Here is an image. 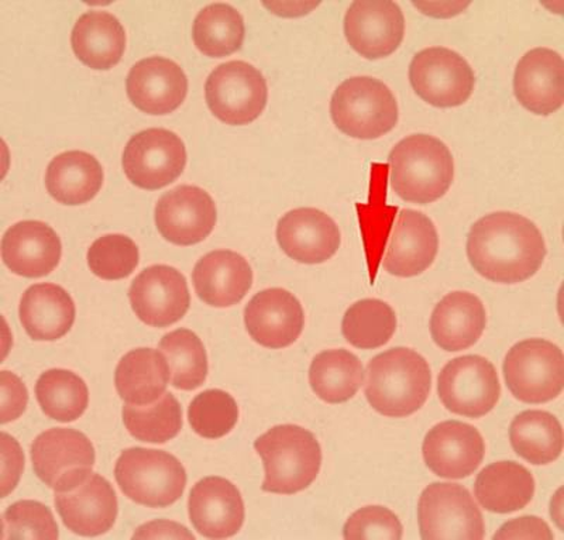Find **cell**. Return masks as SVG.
Segmentation results:
<instances>
[{"mask_svg": "<svg viewBox=\"0 0 564 540\" xmlns=\"http://www.w3.org/2000/svg\"><path fill=\"white\" fill-rule=\"evenodd\" d=\"M547 255L542 231L525 216L496 212L477 220L467 237L473 269L497 284H520L541 269Z\"/></svg>", "mask_w": 564, "mask_h": 540, "instance_id": "1", "label": "cell"}, {"mask_svg": "<svg viewBox=\"0 0 564 540\" xmlns=\"http://www.w3.org/2000/svg\"><path fill=\"white\" fill-rule=\"evenodd\" d=\"M431 387L430 365L406 347L381 353L367 366V401L388 418H406L420 411Z\"/></svg>", "mask_w": 564, "mask_h": 540, "instance_id": "2", "label": "cell"}, {"mask_svg": "<svg viewBox=\"0 0 564 540\" xmlns=\"http://www.w3.org/2000/svg\"><path fill=\"white\" fill-rule=\"evenodd\" d=\"M391 185L402 201L432 204L449 191L455 161L449 148L430 134L402 139L390 153Z\"/></svg>", "mask_w": 564, "mask_h": 540, "instance_id": "3", "label": "cell"}, {"mask_svg": "<svg viewBox=\"0 0 564 540\" xmlns=\"http://www.w3.org/2000/svg\"><path fill=\"white\" fill-rule=\"evenodd\" d=\"M263 458V492L292 496L315 482L322 466V449L314 433L299 425L271 428L254 442Z\"/></svg>", "mask_w": 564, "mask_h": 540, "instance_id": "4", "label": "cell"}, {"mask_svg": "<svg viewBox=\"0 0 564 540\" xmlns=\"http://www.w3.org/2000/svg\"><path fill=\"white\" fill-rule=\"evenodd\" d=\"M115 477L126 497L149 508L173 506L186 486L178 458L155 449H126L116 462Z\"/></svg>", "mask_w": 564, "mask_h": 540, "instance_id": "5", "label": "cell"}, {"mask_svg": "<svg viewBox=\"0 0 564 540\" xmlns=\"http://www.w3.org/2000/svg\"><path fill=\"white\" fill-rule=\"evenodd\" d=\"M330 116L336 128L349 138L376 140L395 129L398 104L381 80L352 77L336 88Z\"/></svg>", "mask_w": 564, "mask_h": 540, "instance_id": "6", "label": "cell"}, {"mask_svg": "<svg viewBox=\"0 0 564 540\" xmlns=\"http://www.w3.org/2000/svg\"><path fill=\"white\" fill-rule=\"evenodd\" d=\"M503 378L512 396L525 403L556 400L564 387V356L555 343H517L503 360Z\"/></svg>", "mask_w": 564, "mask_h": 540, "instance_id": "7", "label": "cell"}, {"mask_svg": "<svg viewBox=\"0 0 564 540\" xmlns=\"http://www.w3.org/2000/svg\"><path fill=\"white\" fill-rule=\"evenodd\" d=\"M421 538L425 540H481L486 523L480 508L460 484L433 483L417 504Z\"/></svg>", "mask_w": 564, "mask_h": 540, "instance_id": "8", "label": "cell"}, {"mask_svg": "<svg viewBox=\"0 0 564 540\" xmlns=\"http://www.w3.org/2000/svg\"><path fill=\"white\" fill-rule=\"evenodd\" d=\"M206 104L221 122L245 126L254 122L267 106L269 87L263 74L245 62L220 64L205 85Z\"/></svg>", "mask_w": 564, "mask_h": 540, "instance_id": "9", "label": "cell"}, {"mask_svg": "<svg viewBox=\"0 0 564 540\" xmlns=\"http://www.w3.org/2000/svg\"><path fill=\"white\" fill-rule=\"evenodd\" d=\"M437 393L447 411L477 419L490 413L500 401V378L486 357L462 356L443 367Z\"/></svg>", "mask_w": 564, "mask_h": 540, "instance_id": "10", "label": "cell"}, {"mask_svg": "<svg viewBox=\"0 0 564 540\" xmlns=\"http://www.w3.org/2000/svg\"><path fill=\"white\" fill-rule=\"evenodd\" d=\"M97 454L89 439L74 429L55 428L35 438L34 473L55 493L68 492L93 473Z\"/></svg>", "mask_w": 564, "mask_h": 540, "instance_id": "11", "label": "cell"}, {"mask_svg": "<svg viewBox=\"0 0 564 540\" xmlns=\"http://www.w3.org/2000/svg\"><path fill=\"white\" fill-rule=\"evenodd\" d=\"M415 94L435 108H457L475 90V71L460 54L445 47L422 50L410 65Z\"/></svg>", "mask_w": 564, "mask_h": 540, "instance_id": "12", "label": "cell"}, {"mask_svg": "<svg viewBox=\"0 0 564 540\" xmlns=\"http://www.w3.org/2000/svg\"><path fill=\"white\" fill-rule=\"evenodd\" d=\"M184 141L167 129H148L133 136L126 145L123 170L139 188L154 191L174 183L184 173Z\"/></svg>", "mask_w": 564, "mask_h": 540, "instance_id": "13", "label": "cell"}, {"mask_svg": "<svg viewBox=\"0 0 564 540\" xmlns=\"http://www.w3.org/2000/svg\"><path fill=\"white\" fill-rule=\"evenodd\" d=\"M129 300L145 325L167 327L183 320L189 310L188 282L174 267H149L132 282Z\"/></svg>", "mask_w": 564, "mask_h": 540, "instance_id": "14", "label": "cell"}, {"mask_svg": "<svg viewBox=\"0 0 564 540\" xmlns=\"http://www.w3.org/2000/svg\"><path fill=\"white\" fill-rule=\"evenodd\" d=\"M216 205L199 186L181 185L161 196L155 206V225L165 240L176 246L204 241L216 225Z\"/></svg>", "mask_w": 564, "mask_h": 540, "instance_id": "15", "label": "cell"}, {"mask_svg": "<svg viewBox=\"0 0 564 540\" xmlns=\"http://www.w3.org/2000/svg\"><path fill=\"white\" fill-rule=\"evenodd\" d=\"M345 35L361 57H390L404 40V13L394 2L351 3L345 17Z\"/></svg>", "mask_w": 564, "mask_h": 540, "instance_id": "16", "label": "cell"}, {"mask_svg": "<svg viewBox=\"0 0 564 540\" xmlns=\"http://www.w3.org/2000/svg\"><path fill=\"white\" fill-rule=\"evenodd\" d=\"M426 466L437 477L460 479L471 476L486 456V443L475 426L446 421L433 426L422 446Z\"/></svg>", "mask_w": 564, "mask_h": 540, "instance_id": "17", "label": "cell"}, {"mask_svg": "<svg viewBox=\"0 0 564 540\" xmlns=\"http://www.w3.org/2000/svg\"><path fill=\"white\" fill-rule=\"evenodd\" d=\"M251 339L267 349H284L300 339L305 314L299 298L282 288H269L251 298L245 310Z\"/></svg>", "mask_w": 564, "mask_h": 540, "instance_id": "18", "label": "cell"}, {"mask_svg": "<svg viewBox=\"0 0 564 540\" xmlns=\"http://www.w3.org/2000/svg\"><path fill=\"white\" fill-rule=\"evenodd\" d=\"M55 507L65 527L80 537H98L110 531L119 511L113 487L97 473H90L68 492L55 493Z\"/></svg>", "mask_w": 564, "mask_h": 540, "instance_id": "19", "label": "cell"}, {"mask_svg": "<svg viewBox=\"0 0 564 540\" xmlns=\"http://www.w3.org/2000/svg\"><path fill=\"white\" fill-rule=\"evenodd\" d=\"M276 240L292 260L302 264H322L340 247V230L325 212L299 208L282 216L276 226Z\"/></svg>", "mask_w": 564, "mask_h": 540, "instance_id": "20", "label": "cell"}, {"mask_svg": "<svg viewBox=\"0 0 564 540\" xmlns=\"http://www.w3.org/2000/svg\"><path fill=\"white\" fill-rule=\"evenodd\" d=\"M440 250V236L433 222L422 212L405 209L392 227L384 256L391 276L411 279L430 269Z\"/></svg>", "mask_w": 564, "mask_h": 540, "instance_id": "21", "label": "cell"}, {"mask_svg": "<svg viewBox=\"0 0 564 540\" xmlns=\"http://www.w3.org/2000/svg\"><path fill=\"white\" fill-rule=\"evenodd\" d=\"M126 89L141 112L169 115L183 105L188 94V78L173 60L150 57L133 65Z\"/></svg>", "mask_w": 564, "mask_h": 540, "instance_id": "22", "label": "cell"}, {"mask_svg": "<svg viewBox=\"0 0 564 540\" xmlns=\"http://www.w3.org/2000/svg\"><path fill=\"white\" fill-rule=\"evenodd\" d=\"M518 102L531 114H556L564 102V63L551 48H533L518 63L513 75Z\"/></svg>", "mask_w": 564, "mask_h": 540, "instance_id": "23", "label": "cell"}, {"mask_svg": "<svg viewBox=\"0 0 564 540\" xmlns=\"http://www.w3.org/2000/svg\"><path fill=\"white\" fill-rule=\"evenodd\" d=\"M189 519L203 537H235L245 523V503L238 487L229 479L206 477L189 494Z\"/></svg>", "mask_w": 564, "mask_h": 540, "instance_id": "24", "label": "cell"}, {"mask_svg": "<svg viewBox=\"0 0 564 540\" xmlns=\"http://www.w3.org/2000/svg\"><path fill=\"white\" fill-rule=\"evenodd\" d=\"M62 240L52 226L24 220L8 229L2 239V259L13 274L40 279L55 270L62 260Z\"/></svg>", "mask_w": 564, "mask_h": 540, "instance_id": "25", "label": "cell"}, {"mask_svg": "<svg viewBox=\"0 0 564 540\" xmlns=\"http://www.w3.org/2000/svg\"><path fill=\"white\" fill-rule=\"evenodd\" d=\"M193 280L200 301L215 307H229L239 304L250 291L253 270L243 256L216 250L196 262Z\"/></svg>", "mask_w": 564, "mask_h": 540, "instance_id": "26", "label": "cell"}, {"mask_svg": "<svg viewBox=\"0 0 564 540\" xmlns=\"http://www.w3.org/2000/svg\"><path fill=\"white\" fill-rule=\"evenodd\" d=\"M486 326L485 305L480 298L466 291L443 296L431 317L432 339L445 352H460L475 346Z\"/></svg>", "mask_w": 564, "mask_h": 540, "instance_id": "27", "label": "cell"}, {"mask_svg": "<svg viewBox=\"0 0 564 540\" xmlns=\"http://www.w3.org/2000/svg\"><path fill=\"white\" fill-rule=\"evenodd\" d=\"M75 314L73 298L55 284L32 285L20 301V322L28 335L39 342L62 339L73 327Z\"/></svg>", "mask_w": 564, "mask_h": 540, "instance_id": "28", "label": "cell"}, {"mask_svg": "<svg viewBox=\"0 0 564 540\" xmlns=\"http://www.w3.org/2000/svg\"><path fill=\"white\" fill-rule=\"evenodd\" d=\"M70 44L75 55L88 67L109 69L123 57L126 32L113 14L90 10L75 23Z\"/></svg>", "mask_w": 564, "mask_h": 540, "instance_id": "29", "label": "cell"}, {"mask_svg": "<svg viewBox=\"0 0 564 540\" xmlns=\"http://www.w3.org/2000/svg\"><path fill=\"white\" fill-rule=\"evenodd\" d=\"M475 493L480 506L494 514L520 511L535 496V478L522 464L497 462L478 474Z\"/></svg>", "mask_w": 564, "mask_h": 540, "instance_id": "30", "label": "cell"}, {"mask_svg": "<svg viewBox=\"0 0 564 540\" xmlns=\"http://www.w3.org/2000/svg\"><path fill=\"white\" fill-rule=\"evenodd\" d=\"M104 184V170L93 154L67 151L48 164L45 185L59 204L83 205L98 195Z\"/></svg>", "mask_w": 564, "mask_h": 540, "instance_id": "31", "label": "cell"}, {"mask_svg": "<svg viewBox=\"0 0 564 540\" xmlns=\"http://www.w3.org/2000/svg\"><path fill=\"white\" fill-rule=\"evenodd\" d=\"M170 381L163 353L140 347L129 352L116 367L115 384L120 398L134 406H148L164 396Z\"/></svg>", "mask_w": 564, "mask_h": 540, "instance_id": "32", "label": "cell"}, {"mask_svg": "<svg viewBox=\"0 0 564 540\" xmlns=\"http://www.w3.org/2000/svg\"><path fill=\"white\" fill-rule=\"evenodd\" d=\"M563 428L545 411H525L513 418L510 441L513 451L535 466L556 462L563 452Z\"/></svg>", "mask_w": 564, "mask_h": 540, "instance_id": "33", "label": "cell"}, {"mask_svg": "<svg viewBox=\"0 0 564 540\" xmlns=\"http://www.w3.org/2000/svg\"><path fill=\"white\" fill-rule=\"evenodd\" d=\"M365 381L359 357L344 349L319 353L310 368L312 390L327 403H344L359 392Z\"/></svg>", "mask_w": 564, "mask_h": 540, "instance_id": "34", "label": "cell"}, {"mask_svg": "<svg viewBox=\"0 0 564 540\" xmlns=\"http://www.w3.org/2000/svg\"><path fill=\"white\" fill-rule=\"evenodd\" d=\"M245 34L243 17L228 3L209 4L195 18L194 43L208 57L220 58L238 52Z\"/></svg>", "mask_w": 564, "mask_h": 540, "instance_id": "35", "label": "cell"}, {"mask_svg": "<svg viewBox=\"0 0 564 540\" xmlns=\"http://www.w3.org/2000/svg\"><path fill=\"white\" fill-rule=\"evenodd\" d=\"M35 397L45 415L63 423L77 421L89 403L87 384L75 372L63 368H53L40 376Z\"/></svg>", "mask_w": 564, "mask_h": 540, "instance_id": "36", "label": "cell"}, {"mask_svg": "<svg viewBox=\"0 0 564 540\" xmlns=\"http://www.w3.org/2000/svg\"><path fill=\"white\" fill-rule=\"evenodd\" d=\"M159 349L167 360L170 381L175 388L193 391L203 386L208 377V356L196 333L170 332L161 339Z\"/></svg>", "mask_w": 564, "mask_h": 540, "instance_id": "37", "label": "cell"}, {"mask_svg": "<svg viewBox=\"0 0 564 540\" xmlns=\"http://www.w3.org/2000/svg\"><path fill=\"white\" fill-rule=\"evenodd\" d=\"M395 331V312L380 300L357 301L346 311L341 322L345 339L361 350H375L387 345Z\"/></svg>", "mask_w": 564, "mask_h": 540, "instance_id": "38", "label": "cell"}, {"mask_svg": "<svg viewBox=\"0 0 564 540\" xmlns=\"http://www.w3.org/2000/svg\"><path fill=\"white\" fill-rule=\"evenodd\" d=\"M123 422L130 435L138 441L165 443L178 435L183 428V410L173 393L164 392L148 406L126 403Z\"/></svg>", "mask_w": 564, "mask_h": 540, "instance_id": "39", "label": "cell"}, {"mask_svg": "<svg viewBox=\"0 0 564 540\" xmlns=\"http://www.w3.org/2000/svg\"><path fill=\"white\" fill-rule=\"evenodd\" d=\"M188 419L194 432L205 439H220L239 421V407L229 392L208 390L191 402Z\"/></svg>", "mask_w": 564, "mask_h": 540, "instance_id": "40", "label": "cell"}, {"mask_svg": "<svg viewBox=\"0 0 564 540\" xmlns=\"http://www.w3.org/2000/svg\"><path fill=\"white\" fill-rule=\"evenodd\" d=\"M139 247L124 235H106L95 240L88 250V266L99 279H128L139 266Z\"/></svg>", "mask_w": 564, "mask_h": 540, "instance_id": "41", "label": "cell"}, {"mask_svg": "<svg viewBox=\"0 0 564 540\" xmlns=\"http://www.w3.org/2000/svg\"><path fill=\"white\" fill-rule=\"evenodd\" d=\"M4 540L58 539V525L50 509L37 501H19L3 514Z\"/></svg>", "mask_w": 564, "mask_h": 540, "instance_id": "42", "label": "cell"}, {"mask_svg": "<svg viewBox=\"0 0 564 540\" xmlns=\"http://www.w3.org/2000/svg\"><path fill=\"white\" fill-rule=\"evenodd\" d=\"M402 523L397 515L381 506H370L351 515L344 528L347 540H400Z\"/></svg>", "mask_w": 564, "mask_h": 540, "instance_id": "43", "label": "cell"}, {"mask_svg": "<svg viewBox=\"0 0 564 540\" xmlns=\"http://www.w3.org/2000/svg\"><path fill=\"white\" fill-rule=\"evenodd\" d=\"M0 386H2L0 422H12L26 411L29 402L28 388L17 375L10 371L0 372Z\"/></svg>", "mask_w": 564, "mask_h": 540, "instance_id": "44", "label": "cell"}, {"mask_svg": "<svg viewBox=\"0 0 564 540\" xmlns=\"http://www.w3.org/2000/svg\"><path fill=\"white\" fill-rule=\"evenodd\" d=\"M494 540L506 539H542L552 540L553 533L549 525L538 517H522L503 523L492 537Z\"/></svg>", "mask_w": 564, "mask_h": 540, "instance_id": "45", "label": "cell"}, {"mask_svg": "<svg viewBox=\"0 0 564 540\" xmlns=\"http://www.w3.org/2000/svg\"><path fill=\"white\" fill-rule=\"evenodd\" d=\"M2 497L17 488L24 467V456L17 439L2 433Z\"/></svg>", "mask_w": 564, "mask_h": 540, "instance_id": "46", "label": "cell"}, {"mask_svg": "<svg viewBox=\"0 0 564 540\" xmlns=\"http://www.w3.org/2000/svg\"><path fill=\"white\" fill-rule=\"evenodd\" d=\"M133 539H195V537L183 525L154 521L140 527L133 534Z\"/></svg>", "mask_w": 564, "mask_h": 540, "instance_id": "47", "label": "cell"}, {"mask_svg": "<svg viewBox=\"0 0 564 540\" xmlns=\"http://www.w3.org/2000/svg\"><path fill=\"white\" fill-rule=\"evenodd\" d=\"M414 7L422 13L433 18H453L470 7V3H416Z\"/></svg>", "mask_w": 564, "mask_h": 540, "instance_id": "48", "label": "cell"}, {"mask_svg": "<svg viewBox=\"0 0 564 540\" xmlns=\"http://www.w3.org/2000/svg\"><path fill=\"white\" fill-rule=\"evenodd\" d=\"M317 4L319 3H264V7L280 17H302L314 10Z\"/></svg>", "mask_w": 564, "mask_h": 540, "instance_id": "49", "label": "cell"}]
</instances>
